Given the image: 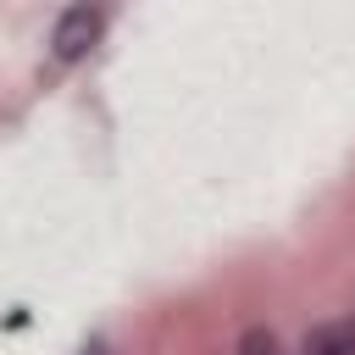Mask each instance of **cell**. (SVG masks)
I'll use <instances>...</instances> for the list:
<instances>
[{"instance_id": "cell-1", "label": "cell", "mask_w": 355, "mask_h": 355, "mask_svg": "<svg viewBox=\"0 0 355 355\" xmlns=\"http://www.w3.org/2000/svg\"><path fill=\"white\" fill-rule=\"evenodd\" d=\"M100 28H105V11H100L94 0L67 6V11H61V22H55V33H50L55 61H78V55H89V44L100 39Z\"/></svg>"}, {"instance_id": "cell-2", "label": "cell", "mask_w": 355, "mask_h": 355, "mask_svg": "<svg viewBox=\"0 0 355 355\" xmlns=\"http://www.w3.org/2000/svg\"><path fill=\"white\" fill-rule=\"evenodd\" d=\"M305 355H355V316L322 322L305 333Z\"/></svg>"}, {"instance_id": "cell-3", "label": "cell", "mask_w": 355, "mask_h": 355, "mask_svg": "<svg viewBox=\"0 0 355 355\" xmlns=\"http://www.w3.org/2000/svg\"><path fill=\"white\" fill-rule=\"evenodd\" d=\"M239 355H283V344H277V333H266V327H250V333L239 338Z\"/></svg>"}, {"instance_id": "cell-4", "label": "cell", "mask_w": 355, "mask_h": 355, "mask_svg": "<svg viewBox=\"0 0 355 355\" xmlns=\"http://www.w3.org/2000/svg\"><path fill=\"white\" fill-rule=\"evenodd\" d=\"M78 355H105V344H100V338H94V344H83V349H78Z\"/></svg>"}]
</instances>
